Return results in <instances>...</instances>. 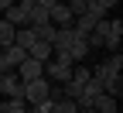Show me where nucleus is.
<instances>
[{
	"label": "nucleus",
	"mask_w": 123,
	"mask_h": 113,
	"mask_svg": "<svg viewBox=\"0 0 123 113\" xmlns=\"http://www.w3.org/2000/svg\"><path fill=\"white\" fill-rule=\"evenodd\" d=\"M75 41V31L72 27H58L55 31V41H51V48H55V52H68V45Z\"/></svg>",
	"instance_id": "obj_8"
},
{
	"label": "nucleus",
	"mask_w": 123,
	"mask_h": 113,
	"mask_svg": "<svg viewBox=\"0 0 123 113\" xmlns=\"http://www.w3.org/2000/svg\"><path fill=\"white\" fill-rule=\"evenodd\" d=\"M48 21H51L55 27H72V21H75V17L68 14V7H65V4H55V7L48 10Z\"/></svg>",
	"instance_id": "obj_7"
},
{
	"label": "nucleus",
	"mask_w": 123,
	"mask_h": 113,
	"mask_svg": "<svg viewBox=\"0 0 123 113\" xmlns=\"http://www.w3.org/2000/svg\"><path fill=\"white\" fill-rule=\"evenodd\" d=\"M4 21H10L14 27H27V0H17L4 10Z\"/></svg>",
	"instance_id": "obj_5"
},
{
	"label": "nucleus",
	"mask_w": 123,
	"mask_h": 113,
	"mask_svg": "<svg viewBox=\"0 0 123 113\" xmlns=\"http://www.w3.org/2000/svg\"><path fill=\"white\" fill-rule=\"evenodd\" d=\"M24 58H27V52H24V48H17V45L4 48V52H0V72H14Z\"/></svg>",
	"instance_id": "obj_4"
},
{
	"label": "nucleus",
	"mask_w": 123,
	"mask_h": 113,
	"mask_svg": "<svg viewBox=\"0 0 123 113\" xmlns=\"http://www.w3.org/2000/svg\"><path fill=\"white\" fill-rule=\"evenodd\" d=\"M48 89H51V82L48 79H31V82H24V103L27 106H38V103H44L48 100Z\"/></svg>",
	"instance_id": "obj_2"
},
{
	"label": "nucleus",
	"mask_w": 123,
	"mask_h": 113,
	"mask_svg": "<svg viewBox=\"0 0 123 113\" xmlns=\"http://www.w3.org/2000/svg\"><path fill=\"white\" fill-rule=\"evenodd\" d=\"M27 27H31V24H27ZM55 31H58V27H55L51 21H44V24H34V38H38V41H48V45H51V41H55Z\"/></svg>",
	"instance_id": "obj_14"
},
{
	"label": "nucleus",
	"mask_w": 123,
	"mask_h": 113,
	"mask_svg": "<svg viewBox=\"0 0 123 113\" xmlns=\"http://www.w3.org/2000/svg\"><path fill=\"white\" fill-rule=\"evenodd\" d=\"M89 106L96 110V113H116V100H113L110 93H99V96H96V100H92Z\"/></svg>",
	"instance_id": "obj_10"
},
{
	"label": "nucleus",
	"mask_w": 123,
	"mask_h": 113,
	"mask_svg": "<svg viewBox=\"0 0 123 113\" xmlns=\"http://www.w3.org/2000/svg\"><path fill=\"white\" fill-rule=\"evenodd\" d=\"M24 113H31V106H27V110H24Z\"/></svg>",
	"instance_id": "obj_20"
},
{
	"label": "nucleus",
	"mask_w": 123,
	"mask_h": 113,
	"mask_svg": "<svg viewBox=\"0 0 123 113\" xmlns=\"http://www.w3.org/2000/svg\"><path fill=\"white\" fill-rule=\"evenodd\" d=\"M14 34H17V27H14L10 21H4V14H0V52L14 45Z\"/></svg>",
	"instance_id": "obj_11"
},
{
	"label": "nucleus",
	"mask_w": 123,
	"mask_h": 113,
	"mask_svg": "<svg viewBox=\"0 0 123 113\" xmlns=\"http://www.w3.org/2000/svg\"><path fill=\"white\" fill-rule=\"evenodd\" d=\"M31 4H38V7H44V10H51L55 4H62V0H31Z\"/></svg>",
	"instance_id": "obj_18"
},
{
	"label": "nucleus",
	"mask_w": 123,
	"mask_h": 113,
	"mask_svg": "<svg viewBox=\"0 0 123 113\" xmlns=\"http://www.w3.org/2000/svg\"><path fill=\"white\" fill-rule=\"evenodd\" d=\"M92 79H96V82L103 86V93H110L113 100L123 96V75H120L116 69H110V62H103V65L92 69Z\"/></svg>",
	"instance_id": "obj_1"
},
{
	"label": "nucleus",
	"mask_w": 123,
	"mask_h": 113,
	"mask_svg": "<svg viewBox=\"0 0 123 113\" xmlns=\"http://www.w3.org/2000/svg\"><path fill=\"white\" fill-rule=\"evenodd\" d=\"M51 52H55V48H51L48 41H34V45H31V52H27V58H34V62H41V65H44V62L51 58Z\"/></svg>",
	"instance_id": "obj_9"
},
{
	"label": "nucleus",
	"mask_w": 123,
	"mask_h": 113,
	"mask_svg": "<svg viewBox=\"0 0 123 113\" xmlns=\"http://www.w3.org/2000/svg\"><path fill=\"white\" fill-rule=\"evenodd\" d=\"M14 72H17V79H21V82H31V79H41L44 65H41V62H34V58H24Z\"/></svg>",
	"instance_id": "obj_6"
},
{
	"label": "nucleus",
	"mask_w": 123,
	"mask_h": 113,
	"mask_svg": "<svg viewBox=\"0 0 123 113\" xmlns=\"http://www.w3.org/2000/svg\"><path fill=\"white\" fill-rule=\"evenodd\" d=\"M27 103L24 100H0V113H24Z\"/></svg>",
	"instance_id": "obj_15"
},
{
	"label": "nucleus",
	"mask_w": 123,
	"mask_h": 113,
	"mask_svg": "<svg viewBox=\"0 0 123 113\" xmlns=\"http://www.w3.org/2000/svg\"><path fill=\"white\" fill-rule=\"evenodd\" d=\"M96 4H99V7H103L106 14H110V7H116V4H120V0H96Z\"/></svg>",
	"instance_id": "obj_19"
},
{
	"label": "nucleus",
	"mask_w": 123,
	"mask_h": 113,
	"mask_svg": "<svg viewBox=\"0 0 123 113\" xmlns=\"http://www.w3.org/2000/svg\"><path fill=\"white\" fill-rule=\"evenodd\" d=\"M65 55H68L72 62H82V58L89 55V45H86V38H75V41L68 45V52H65Z\"/></svg>",
	"instance_id": "obj_13"
},
{
	"label": "nucleus",
	"mask_w": 123,
	"mask_h": 113,
	"mask_svg": "<svg viewBox=\"0 0 123 113\" xmlns=\"http://www.w3.org/2000/svg\"><path fill=\"white\" fill-rule=\"evenodd\" d=\"M38 38H34V27H17V34H14V45L17 48H24V52H31V45H34Z\"/></svg>",
	"instance_id": "obj_12"
},
{
	"label": "nucleus",
	"mask_w": 123,
	"mask_h": 113,
	"mask_svg": "<svg viewBox=\"0 0 123 113\" xmlns=\"http://www.w3.org/2000/svg\"><path fill=\"white\" fill-rule=\"evenodd\" d=\"M55 113H79V103H75V100H65V96H62V100L55 103Z\"/></svg>",
	"instance_id": "obj_17"
},
{
	"label": "nucleus",
	"mask_w": 123,
	"mask_h": 113,
	"mask_svg": "<svg viewBox=\"0 0 123 113\" xmlns=\"http://www.w3.org/2000/svg\"><path fill=\"white\" fill-rule=\"evenodd\" d=\"M89 79H92V69L89 65H72V82H89Z\"/></svg>",
	"instance_id": "obj_16"
},
{
	"label": "nucleus",
	"mask_w": 123,
	"mask_h": 113,
	"mask_svg": "<svg viewBox=\"0 0 123 113\" xmlns=\"http://www.w3.org/2000/svg\"><path fill=\"white\" fill-rule=\"evenodd\" d=\"M0 100H24V82L17 79V72H4V79H0Z\"/></svg>",
	"instance_id": "obj_3"
}]
</instances>
